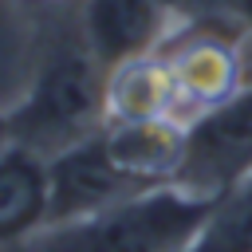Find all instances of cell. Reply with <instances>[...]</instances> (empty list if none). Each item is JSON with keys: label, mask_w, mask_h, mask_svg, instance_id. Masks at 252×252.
I'll use <instances>...</instances> for the list:
<instances>
[{"label": "cell", "mask_w": 252, "mask_h": 252, "mask_svg": "<svg viewBox=\"0 0 252 252\" xmlns=\"http://www.w3.org/2000/svg\"><path fill=\"white\" fill-rule=\"evenodd\" d=\"M224 201L185 185H161L102 213L47 224L8 252H181L209 228Z\"/></svg>", "instance_id": "obj_1"}, {"label": "cell", "mask_w": 252, "mask_h": 252, "mask_svg": "<svg viewBox=\"0 0 252 252\" xmlns=\"http://www.w3.org/2000/svg\"><path fill=\"white\" fill-rule=\"evenodd\" d=\"M8 118L12 142L47 161L106 126V71L87 47H59L39 63Z\"/></svg>", "instance_id": "obj_2"}, {"label": "cell", "mask_w": 252, "mask_h": 252, "mask_svg": "<svg viewBox=\"0 0 252 252\" xmlns=\"http://www.w3.org/2000/svg\"><path fill=\"white\" fill-rule=\"evenodd\" d=\"M173 71L181 118L193 122L205 110L224 106L248 87L244 47L228 20H189L161 51Z\"/></svg>", "instance_id": "obj_3"}, {"label": "cell", "mask_w": 252, "mask_h": 252, "mask_svg": "<svg viewBox=\"0 0 252 252\" xmlns=\"http://www.w3.org/2000/svg\"><path fill=\"white\" fill-rule=\"evenodd\" d=\"M252 173V83L217 110L189 122V146L177 185L205 197H232Z\"/></svg>", "instance_id": "obj_4"}, {"label": "cell", "mask_w": 252, "mask_h": 252, "mask_svg": "<svg viewBox=\"0 0 252 252\" xmlns=\"http://www.w3.org/2000/svg\"><path fill=\"white\" fill-rule=\"evenodd\" d=\"M189 24L181 0H79L83 47L98 59L102 71L165 51V43Z\"/></svg>", "instance_id": "obj_5"}, {"label": "cell", "mask_w": 252, "mask_h": 252, "mask_svg": "<svg viewBox=\"0 0 252 252\" xmlns=\"http://www.w3.org/2000/svg\"><path fill=\"white\" fill-rule=\"evenodd\" d=\"M134 193H146L134 185L106 154L102 130L55 158H47V224L79 220L91 213H102ZM43 224V228H47Z\"/></svg>", "instance_id": "obj_6"}, {"label": "cell", "mask_w": 252, "mask_h": 252, "mask_svg": "<svg viewBox=\"0 0 252 252\" xmlns=\"http://www.w3.org/2000/svg\"><path fill=\"white\" fill-rule=\"evenodd\" d=\"M102 142L110 161L142 189L177 185L189 146V122L181 118H146V122H106Z\"/></svg>", "instance_id": "obj_7"}, {"label": "cell", "mask_w": 252, "mask_h": 252, "mask_svg": "<svg viewBox=\"0 0 252 252\" xmlns=\"http://www.w3.org/2000/svg\"><path fill=\"white\" fill-rule=\"evenodd\" d=\"M146 118H181L173 71L161 51L126 59L106 71V122H146Z\"/></svg>", "instance_id": "obj_8"}, {"label": "cell", "mask_w": 252, "mask_h": 252, "mask_svg": "<svg viewBox=\"0 0 252 252\" xmlns=\"http://www.w3.org/2000/svg\"><path fill=\"white\" fill-rule=\"evenodd\" d=\"M47 224V161L24 146L0 150V248H16Z\"/></svg>", "instance_id": "obj_9"}, {"label": "cell", "mask_w": 252, "mask_h": 252, "mask_svg": "<svg viewBox=\"0 0 252 252\" xmlns=\"http://www.w3.org/2000/svg\"><path fill=\"white\" fill-rule=\"evenodd\" d=\"M181 252H252V213L236 197H228L209 228Z\"/></svg>", "instance_id": "obj_10"}, {"label": "cell", "mask_w": 252, "mask_h": 252, "mask_svg": "<svg viewBox=\"0 0 252 252\" xmlns=\"http://www.w3.org/2000/svg\"><path fill=\"white\" fill-rule=\"evenodd\" d=\"M189 20H236L240 24V4L244 0H181Z\"/></svg>", "instance_id": "obj_11"}, {"label": "cell", "mask_w": 252, "mask_h": 252, "mask_svg": "<svg viewBox=\"0 0 252 252\" xmlns=\"http://www.w3.org/2000/svg\"><path fill=\"white\" fill-rule=\"evenodd\" d=\"M12 146V118H8V110H0V150H8Z\"/></svg>", "instance_id": "obj_12"}, {"label": "cell", "mask_w": 252, "mask_h": 252, "mask_svg": "<svg viewBox=\"0 0 252 252\" xmlns=\"http://www.w3.org/2000/svg\"><path fill=\"white\" fill-rule=\"evenodd\" d=\"M232 197H236V201H240V205H244V209H248V213H252V173H248V177H244V185H240V189H236V193H232Z\"/></svg>", "instance_id": "obj_13"}, {"label": "cell", "mask_w": 252, "mask_h": 252, "mask_svg": "<svg viewBox=\"0 0 252 252\" xmlns=\"http://www.w3.org/2000/svg\"><path fill=\"white\" fill-rule=\"evenodd\" d=\"M35 4H59V0H35Z\"/></svg>", "instance_id": "obj_14"}]
</instances>
